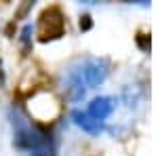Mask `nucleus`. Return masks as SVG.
I'll use <instances>...</instances> for the list:
<instances>
[{
    "mask_svg": "<svg viewBox=\"0 0 158 156\" xmlns=\"http://www.w3.org/2000/svg\"><path fill=\"white\" fill-rule=\"evenodd\" d=\"M110 108H112V106H110L108 99H97V101H93L82 114H76L78 124L85 127V129H89V131L97 129L99 124H101V120L110 114Z\"/></svg>",
    "mask_w": 158,
    "mask_h": 156,
    "instance_id": "f257e3e1",
    "label": "nucleus"
}]
</instances>
